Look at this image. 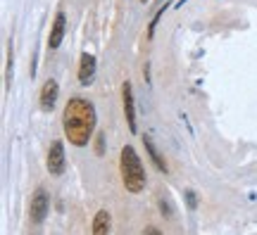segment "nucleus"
<instances>
[{"label": "nucleus", "mask_w": 257, "mask_h": 235, "mask_svg": "<svg viewBox=\"0 0 257 235\" xmlns=\"http://www.w3.org/2000/svg\"><path fill=\"white\" fill-rule=\"evenodd\" d=\"M110 223H112V216L107 209H100L95 216H93V235H110Z\"/></svg>", "instance_id": "obj_8"}, {"label": "nucleus", "mask_w": 257, "mask_h": 235, "mask_svg": "<svg viewBox=\"0 0 257 235\" xmlns=\"http://www.w3.org/2000/svg\"><path fill=\"white\" fill-rule=\"evenodd\" d=\"M64 24H67V19H64V15L60 12L55 17V24H53V29H50V38H48V46L53 48H60V43H62V38H64Z\"/></svg>", "instance_id": "obj_9"}, {"label": "nucleus", "mask_w": 257, "mask_h": 235, "mask_svg": "<svg viewBox=\"0 0 257 235\" xmlns=\"http://www.w3.org/2000/svg\"><path fill=\"white\" fill-rule=\"evenodd\" d=\"M93 76H95V57L88 53L81 55V67H79V81L81 86H88L93 81Z\"/></svg>", "instance_id": "obj_7"}, {"label": "nucleus", "mask_w": 257, "mask_h": 235, "mask_svg": "<svg viewBox=\"0 0 257 235\" xmlns=\"http://www.w3.org/2000/svg\"><path fill=\"white\" fill-rule=\"evenodd\" d=\"M95 109H93L91 102H86L81 98H74L67 102L64 107V117H62V124H64V136L69 138L72 145H86L91 140L93 131H95Z\"/></svg>", "instance_id": "obj_1"}, {"label": "nucleus", "mask_w": 257, "mask_h": 235, "mask_svg": "<svg viewBox=\"0 0 257 235\" xmlns=\"http://www.w3.org/2000/svg\"><path fill=\"white\" fill-rule=\"evenodd\" d=\"M121 95H124V114H126L128 121V131L136 133V109H134V91H131V83H124L121 86Z\"/></svg>", "instance_id": "obj_5"}, {"label": "nucleus", "mask_w": 257, "mask_h": 235, "mask_svg": "<svg viewBox=\"0 0 257 235\" xmlns=\"http://www.w3.org/2000/svg\"><path fill=\"white\" fill-rule=\"evenodd\" d=\"M48 207H50V199H48L46 190H36L34 197H31V207H29V216L34 223H43L48 214Z\"/></svg>", "instance_id": "obj_3"}, {"label": "nucleus", "mask_w": 257, "mask_h": 235, "mask_svg": "<svg viewBox=\"0 0 257 235\" xmlns=\"http://www.w3.org/2000/svg\"><path fill=\"white\" fill-rule=\"evenodd\" d=\"M146 235H162V233H160L157 228H153V226H150V228H146Z\"/></svg>", "instance_id": "obj_11"}, {"label": "nucleus", "mask_w": 257, "mask_h": 235, "mask_svg": "<svg viewBox=\"0 0 257 235\" xmlns=\"http://www.w3.org/2000/svg\"><path fill=\"white\" fill-rule=\"evenodd\" d=\"M188 202H191L188 207H191V209H195V195H193V192H188Z\"/></svg>", "instance_id": "obj_12"}, {"label": "nucleus", "mask_w": 257, "mask_h": 235, "mask_svg": "<svg viewBox=\"0 0 257 235\" xmlns=\"http://www.w3.org/2000/svg\"><path fill=\"white\" fill-rule=\"evenodd\" d=\"M121 181L126 185L128 192H141L146 188V169H143V162L136 154V150L126 145L121 150Z\"/></svg>", "instance_id": "obj_2"}, {"label": "nucleus", "mask_w": 257, "mask_h": 235, "mask_svg": "<svg viewBox=\"0 0 257 235\" xmlns=\"http://www.w3.org/2000/svg\"><path fill=\"white\" fill-rule=\"evenodd\" d=\"M57 93H60L57 81H55V79H48V81L43 83V91H41V107H43V109H53V107H55Z\"/></svg>", "instance_id": "obj_6"}, {"label": "nucleus", "mask_w": 257, "mask_h": 235, "mask_svg": "<svg viewBox=\"0 0 257 235\" xmlns=\"http://www.w3.org/2000/svg\"><path fill=\"white\" fill-rule=\"evenodd\" d=\"M143 143H146V147H148V154H150V157H153V162H155V166L157 169H160V171H167V164H165V159H162V157H160V152H157V147L155 145H153V140H150V138H143Z\"/></svg>", "instance_id": "obj_10"}, {"label": "nucleus", "mask_w": 257, "mask_h": 235, "mask_svg": "<svg viewBox=\"0 0 257 235\" xmlns=\"http://www.w3.org/2000/svg\"><path fill=\"white\" fill-rule=\"evenodd\" d=\"M141 3H148V0H141Z\"/></svg>", "instance_id": "obj_14"}, {"label": "nucleus", "mask_w": 257, "mask_h": 235, "mask_svg": "<svg viewBox=\"0 0 257 235\" xmlns=\"http://www.w3.org/2000/svg\"><path fill=\"white\" fill-rule=\"evenodd\" d=\"M98 154H102V136H98Z\"/></svg>", "instance_id": "obj_13"}, {"label": "nucleus", "mask_w": 257, "mask_h": 235, "mask_svg": "<svg viewBox=\"0 0 257 235\" xmlns=\"http://www.w3.org/2000/svg\"><path fill=\"white\" fill-rule=\"evenodd\" d=\"M48 171L55 173V176L64 171V147L60 140H55L48 150Z\"/></svg>", "instance_id": "obj_4"}]
</instances>
